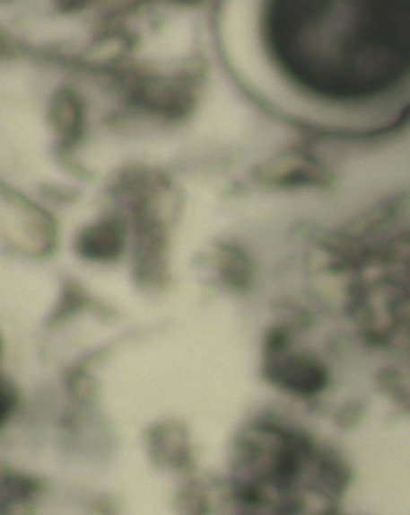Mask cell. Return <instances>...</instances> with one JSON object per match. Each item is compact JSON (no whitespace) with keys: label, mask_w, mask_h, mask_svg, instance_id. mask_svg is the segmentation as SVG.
<instances>
[{"label":"cell","mask_w":410,"mask_h":515,"mask_svg":"<svg viewBox=\"0 0 410 515\" xmlns=\"http://www.w3.org/2000/svg\"><path fill=\"white\" fill-rule=\"evenodd\" d=\"M264 34L285 75L324 101H372L410 76V2L271 3Z\"/></svg>","instance_id":"1"},{"label":"cell","mask_w":410,"mask_h":515,"mask_svg":"<svg viewBox=\"0 0 410 515\" xmlns=\"http://www.w3.org/2000/svg\"><path fill=\"white\" fill-rule=\"evenodd\" d=\"M122 244V229L116 223H105L88 230L83 236V248L88 257H113Z\"/></svg>","instance_id":"2"}]
</instances>
